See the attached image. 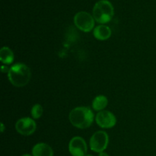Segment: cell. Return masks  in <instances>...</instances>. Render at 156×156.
Here are the masks:
<instances>
[{
  "label": "cell",
  "instance_id": "cell-1",
  "mask_svg": "<svg viewBox=\"0 0 156 156\" xmlns=\"http://www.w3.org/2000/svg\"><path fill=\"white\" fill-rule=\"evenodd\" d=\"M69 121L79 129L88 128L94 121V114L88 107H77L69 114Z\"/></svg>",
  "mask_w": 156,
  "mask_h": 156
},
{
  "label": "cell",
  "instance_id": "cell-2",
  "mask_svg": "<svg viewBox=\"0 0 156 156\" xmlns=\"http://www.w3.org/2000/svg\"><path fill=\"white\" fill-rule=\"evenodd\" d=\"M31 77L30 69L27 65L24 63L14 64L9 71L8 72V78L9 80L14 86L24 87L30 81Z\"/></svg>",
  "mask_w": 156,
  "mask_h": 156
},
{
  "label": "cell",
  "instance_id": "cell-3",
  "mask_svg": "<svg viewBox=\"0 0 156 156\" xmlns=\"http://www.w3.org/2000/svg\"><path fill=\"white\" fill-rule=\"evenodd\" d=\"M114 10L111 2L108 0H100L93 8V17L97 22L106 24L112 19Z\"/></svg>",
  "mask_w": 156,
  "mask_h": 156
},
{
  "label": "cell",
  "instance_id": "cell-4",
  "mask_svg": "<svg viewBox=\"0 0 156 156\" xmlns=\"http://www.w3.org/2000/svg\"><path fill=\"white\" fill-rule=\"evenodd\" d=\"M109 143V137L105 131H97L91 136L89 141L90 149L94 152H104Z\"/></svg>",
  "mask_w": 156,
  "mask_h": 156
},
{
  "label": "cell",
  "instance_id": "cell-5",
  "mask_svg": "<svg viewBox=\"0 0 156 156\" xmlns=\"http://www.w3.org/2000/svg\"><path fill=\"white\" fill-rule=\"evenodd\" d=\"M94 18L90 13L79 12L75 15L74 24L79 30L83 32H90L94 27Z\"/></svg>",
  "mask_w": 156,
  "mask_h": 156
},
{
  "label": "cell",
  "instance_id": "cell-6",
  "mask_svg": "<svg viewBox=\"0 0 156 156\" xmlns=\"http://www.w3.org/2000/svg\"><path fill=\"white\" fill-rule=\"evenodd\" d=\"M15 129L19 134L23 136L32 135L36 131V122L30 117H23L16 122Z\"/></svg>",
  "mask_w": 156,
  "mask_h": 156
},
{
  "label": "cell",
  "instance_id": "cell-7",
  "mask_svg": "<svg viewBox=\"0 0 156 156\" xmlns=\"http://www.w3.org/2000/svg\"><path fill=\"white\" fill-rule=\"evenodd\" d=\"M87 144L83 138L75 136L70 140L69 151L73 156H85L87 153Z\"/></svg>",
  "mask_w": 156,
  "mask_h": 156
},
{
  "label": "cell",
  "instance_id": "cell-8",
  "mask_svg": "<svg viewBox=\"0 0 156 156\" xmlns=\"http://www.w3.org/2000/svg\"><path fill=\"white\" fill-rule=\"evenodd\" d=\"M95 120L97 124L104 129L114 127L117 123V119L114 114L108 111H101L96 115Z\"/></svg>",
  "mask_w": 156,
  "mask_h": 156
},
{
  "label": "cell",
  "instance_id": "cell-9",
  "mask_svg": "<svg viewBox=\"0 0 156 156\" xmlns=\"http://www.w3.org/2000/svg\"><path fill=\"white\" fill-rule=\"evenodd\" d=\"M33 156H53L52 148L47 143H40L35 145L32 149Z\"/></svg>",
  "mask_w": 156,
  "mask_h": 156
},
{
  "label": "cell",
  "instance_id": "cell-10",
  "mask_svg": "<svg viewBox=\"0 0 156 156\" xmlns=\"http://www.w3.org/2000/svg\"><path fill=\"white\" fill-rule=\"evenodd\" d=\"M94 37L99 41H105L111 36V30L108 26L100 24L94 29L93 31Z\"/></svg>",
  "mask_w": 156,
  "mask_h": 156
},
{
  "label": "cell",
  "instance_id": "cell-11",
  "mask_svg": "<svg viewBox=\"0 0 156 156\" xmlns=\"http://www.w3.org/2000/svg\"><path fill=\"white\" fill-rule=\"evenodd\" d=\"M0 61L6 65H9V64L13 62L14 53L9 47H3L0 50Z\"/></svg>",
  "mask_w": 156,
  "mask_h": 156
},
{
  "label": "cell",
  "instance_id": "cell-12",
  "mask_svg": "<svg viewBox=\"0 0 156 156\" xmlns=\"http://www.w3.org/2000/svg\"><path fill=\"white\" fill-rule=\"evenodd\" d=\"M108 104V100L105 95H98L92 102V108L96 111H104Z\"/></svg>",
  "mask_w": 156,
  "mask_h": 156
},
{
  "label": "cell",
  "instance_id": "cell-13",
  "mask_svg": "<svg viewBox=\"0 0 156 156\" xmlns=\"http://www.w3.org/2000/svg\"><path fill=\"white\" fill-rule=\"evenodd\" d=\"M43 111H44L43 107L40 104H36L31 108V111H30L31 117L34 119H39L42 116Z\"/></svg>",
  "mask_w": 156,
  "mask_h": 156
},
{
  "label": "cell",
  "instance_id": "cell-14",
  "mask_svg": "<svg viewBox=\"0 0 156 156\" xmlns=\"http://www.w3.org/2000/svg\"><path fill=\"white\" fill-rule=\"evenodd\" d=\"M2 73H6V72H9V69H8L7 67L5 66H2Z\"/></svg>",
  "mask_w": 156,
  "mask_h": 156
},
{
  "label": "cell",
  "instance_id": "cell-15",
  "mask_svg": "<svg viewBox=\"0 0 156 156\" xmlns=\"http://www.w3.org/2000/svg\"><path fill=\"white\" fill-rule=\"evenodd\" d=\"M98 156H109V155H108V153H106V152H100V153H99Z\"/></svg>",
  "mask_w": 156,
  "mask_h": 156
},
{
  "label": "cell",
  "instance_id": "cell-16",
  "mask_svg": "<svg viewBox=\"0 0 156 156\" xmlns=\"http://www.w3.org/2000/svg\"><path fill=\"white\" fill-rule=\"evenodd\" d=\"M5 130V126L2 123H1V133H3Z\"/></svg>",
  "mask_w": 156,
  "mask_h": 156
},
{
  "label": "cell",
  "instance_id": "cell-17",
  "mask_svg": "<svg viewBox=\"0 0 156 156\" xmlns=\"http://www.w3.org/2000/svg\"><path fill=\"white\" fill-rule=\"evenodd\" d=\"M21 156H31V155H30V154H24V155H22Z\"/></svg>",
  "mask_w": 156,
  "mask_h": 156
},
{
  "label": "cell",
  "instance_id": "cell-18",
  "mask_svg": "<svg viewBox=\"0 0 156 156\" xmlns=\"http://www.w3.org/2000/svg\"><path fill=\"white\" fill-rule=\"evenodd\" d=\"M85 156H94V155H86Z\"/></svg>",
  "mask_w": 156,
  "mask_h": 156
}]
</instances>
